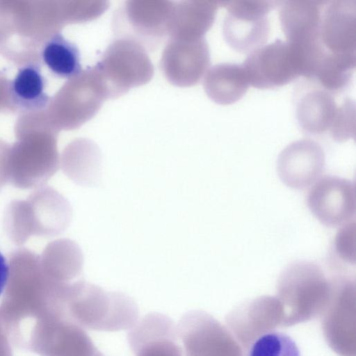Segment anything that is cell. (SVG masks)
<instances>
[{"label": "cell", "instance_id": "obj_1", "mask_svg": "<svg viewBox=\"0 0 356 356\" xmlns=\"http://www.w3.org/2000/svg\"><path fill=\"white\" fill-rule=\"evenodd\" d=\"M67 316L81 327L116 332L131 328L138 318L135 301L120 291H107L79 280L70 283L65 302Z\"/></svg>", "mask_w": 356, "mask_h": 356}, {"label": "cell", "instance_id": "obj_2", "mask_svg": "<svg viewBox=\"0 0 356 356\" xmlns=\"http://www.w3.org/2000/svg\"><path fill=\"white\" fill-rule=\"evenodd\" d=\"M330 295V281L319 265L298 260L280 273L276 298L282 307L281 327L308 321L324 311Z\"/></svg>", "mask_w": 356, "mask_h": 356}, {"label": "cell", "instance_id": "obj_3", "mask_svg": "<svg viewBox=\"0 0 356 356\" xmlns=\"http://www.w3.org/2000/svg\"><path fill=\"white\" fill-rule=\"evenodd\" d=\"M303 50L298 46L276 40L249 54L242 64L249 85L259 89L285 86L307 74Z\"/></svg>", "mask_w": 356, "mask_h": 356}, {"label": "cell", "instance_id": "obj_4", "mask_svg": "<svg viewBox=\"0 0 356 356\" xmlns=\"http://www.w3.org/2000/svg\"><path fill=\"white\" fill-rule=\"evenodd\" d=\"M94 67L100 76L108 98H116L133 87L146 83L154 73L145 49L127 38L114 40Z\"/></svg>", "mask_w": 356, "mask_h": 356}, {"label": "cell", "instance_id": "obj_5", "mask_svg": "<svg viewBox=\"0 0 356 356\" xmlns=\"http://www.w3.org/2000/svg\"><path fill=\"white\" fill-rule=\"evenodd\" d=\"M330 281V298L321 315L324 338L338 355L356 356L355 280L338 275Z\"/></svg>", "mask_w": 356, "mask_h": 356}, {"label": "cell", "instance_id": "obj_6", "mask_svg": "<svg viewBox=\"0 0 356 356\" xmlns=\"http://www.w3.org/2000/svg\"><path fill=\"white\" fill-rule=\"evenodd\" d=\"M279 3L263 0L220 1L227 10L222 23L226 42L243 54H250L264 46L270 33L268 15Z\"/></svg>", "mask_w": 356, "mask_h": 356}, {"label": "cell", "instance_id": "obj_7", "mask_svg": "<svg viewBox=\"0 0 356 356\" xmlns=\"http://www.w3.org/2000/svg\"><path fill=\"white\" fill-rule=\"evenodd\" d=\"M177 329L184 356H244L228 328L206 312L185 313Z\"/></svg>", "mask_w": 356, "mask_h": 356}, {"label": "cell", "instance_id": "obj_8", "mask_svg": "<svg viewBox=\"0 0 356 356\" xmlns=\"http://www.w3.org/2000/svg\"><path fill=\"white\" fill-rule=\"evenodd\" d=\"M173 8L169 1H128L115 15V33L154 49L170 35Z\"/></svg>", "mask_w": 356, "mask_h": 356}, {"label": "cell", "instance_id": "obj_9", "mask_svg": "<svg viewBox=\"0 0 356 356\" xmlns=\"http://www.w3.org/2000/svg\"><path fill=\"white\" fill-rule=\"evenodd\" d=\"M307 204L321 224L330 227L342 226L355 214V184L337 176L323 177L310 188Z\"/></svg>", "mask_w": 356, "mask_h": 356}, {"label": "cell", "instance_id": "obj_10", "mask_svg": "<svg viewBox=\"0 0 356 356\" xmlns=\"http://www.w3.org/2000/svg\"><path fill=\"white\" fill-rule=\"evenodd\" d=\"M282 307L276 297L261 296L232 309L225 317L227 327L247 351L261 336L281 327Z\"/></svg>", "mask_w": 356, "mask_h": 356}, {"label": "cell", "instance_id": "obj_11", "mask_svg": "<svg viewBox=\"0 0 356 356\" xmlns=\"http://www.w3.org/2000/svg\"><path fill=\"white\" fill-rule=\"evenodd\" d=\"M325 156L316 141L303 138L292 142L279 154L276 170L281 181L296 190L315 183L323 171Z\"/></svg>", "mask_w": 356, "mask_h": 356}, {"label": "cell", "instance_id": "obj_12", "mask_svg": "<svg viewBox=\"0 0 356 356\" xmlns=\"http://www.w3.org/2000/svg\"><path fill=\"white\" fill-rule=\"evenodd\" d=\"M210 55L204 38H171L163 53L161 68L167 79L179 86L197 83L208 69Z\"/></svg>", "mask_w": 356, "mask_h": 356}, {"label": "cell", "instance_id": "obj_13", "mask_svg": "<svg viewBox=\"0 0 356 356\" xmlns=\"http://www.w3.org/2000/svg\"><path fill=\"white\" fill-rule=\"evenodd\" d=\"M127 339L134 356H184L177 325L160 313H149L138 321Z\"/></svg>", "mask_w": 356, "mask_h": 356}, {"label": "cell", "instance_id": "obj_14", "mask_svg": "<svg viewBox=\"0 0 356 356\" xmlns=\"http://www.w3.org/2000/svg\"><path fill=\"white\" fill-rule=\"evenodd\" d=\"M325 1H280L279 20L286 41L300 47L310 56L320 46L318 30Z\"/></svg>", "mask_w": 356, "mask_h": 356}, {"label": "cell", "instance_id": "obj_15", "mask_svg": "<svg viewBox=\"0 0 356 356\" xmlns=\"http://www.w3.org/2000/svg\"><path fill=\"white\" fill-rule=\"evenodd\" d=\"M318 40L325 52L356 54V1H325L321 17Z\"/></svg>", "mask_w": 356, "mask_h": 356}, {"label": "cell", "instance_id": "obj_16", "mask_svg": "<svg viewBox=\"0 0 356 356\" xmlns=\"http://www.w3.org/2000/svg\"><path fill=\"white\" fill-rule=\"evenodd\" d=\"M314 84L316 87L312 83L313 87L306 90L297 102V122L307 134H329L339 114L341 103H337L334 94Z\"/></svg>", "mask_w": 356, "mask_h": 356}, {"label": "cell", "instance_id": "obj_17", "mask_svg": "<svg viewBox=\"0 0 356 356\" xmlns=\"http://www.w3.org/2000/svg\"><path fill=\"white\" fill-rule=\"evenodd\" d=\"M220 1H188L174 6L170 24L171 38H203L216 18Z\"/></svg>", "mask_w": 356, "mask_h": 356}, {"label": "cell", "instance_id": "obj_18", "mask_svg": "<svg viewBox=\"0 0 356 356\" xmlns=\"http://www.w3.org/2000/svg\"><path fill=\"white\" fill-rule=\"evenodd\" d=\"M249 83L242 65L222 63L207 72L203 86L207 96L220 105H229L246 93Z\"/></svg>", "mask_w": 356, "mask_h": 356}, {"label": "cell", "instance_id": "obj_19", "mask_svg": "<svg viewBox=\"0 0 356 356\" xmlns=\"http://www.w3.org/2000/svg\"><path fill=\"white\" fill-rule=\"evenodd\" d=\"M46 85L40 66L34 63L26 64L18 70L10 83V99L19 110L41 111L49 102Z\"/></svg>", "mask_w": 356, "mask_h": 356}, {"label": "cell", "instance_id": "obj_20", "mask_svg": "<svg viewBox=\"0 0 356 356\" xmlns=\"http://www.w3.org/2000/svg\"><path fill=\"white\" fill-rule=\"evenodd\" d=\"M355 65L356 54H332L324 51L309 79L337 95L350 84Z\"/></svg>", "mask_w": 356, "mask_h": 356}, {"label": "cell", "instance_id": "obj_21", "mask_svg": "<svg viewBox=\"0 0 356 356\" xmlns=\"http://www.w3.org/2000/svg\"><path fill=\"white\" fill-rule=\"evenodd\" d=\"M41 57L46 67L57 77L72 79L82 72L78 47L60 32L54 33L45 42Z\"/></svg>", "mask_w": 356, "mask_h": 356}, {"label": "cell", "instance_id": "obj_22", "mask_svg": "<svg viewBox=\"0 0 356 356\" xmlns=\"http://www.w3.org/2000/svg\"><path fill=\"white\" fill-rule=\"evenodd\" d=\"M65 173L83 186H96L101 180L102 155L98 146L83 140L74 145L65 161Z\"/></svg>", "mask_w": 356, "mask_h": 356}, {"label": "cell", "instance_id": "obj_23", "mask_svg": "<svg viewBox=\"0 0 356 356\" xmlns=\"http://www.w3.org/2000/svg\"><path fill=\"white\" fill-rule=\"evenodd\" d=\"M46 270L55 279L68 282L79 276L83 269V255L80 247L70 239L53 243L48 253ZM44 266V265H43Z\"/></svg>", "mask_w": 356, "mask_h": 356}, {"label": "cell", "instance_id": "obj_24", "mask_svg": "<svg viewBox=\"0 0 356 356\" xmlns=\"http://www.w3.org/2000/svg\"><path fill=\"white\" fill-rule=\"evenodd\" d=\"M246 356H300L295 341L287 334L272 331L254 341Z\"/></svg>", "mask_w": 356, "mask_h": 356}, {"label": "cell", "instance_id": "obj_25", "mask_svg": "<svg viewBox=\"0 0 356 356\" xmlns=\"http://www.w3.org/2000/svg\"><path fill=\"white\" fill-rule=\"evenodd\" d=\"M336 142L343 143L355 138V104L347 98L341 102L339 114L329 134Z\"/></svg>", "mask_w": 356, "mask_h": 356}, {"label": "cell", "instance_id": "obj_26", "mask_svg": "<svg viewBox=\"0 0 356 356\" xmlns=\"http://www.w3.org/2000/svg\"><path fill=\"white\" fill-rule=\"evenodd\" d=\"M334 252L343 261L355 264V221L341 226L334 238Z\"/></svg>", "mask_w": 356, "mask_h": 356}, {"label": "cell", "instance_id": "obj_27", "mask_svg": "<svg viewBox=\"0 0 356 356\" xmlns=\"http://www.w3.org/2000/svg\"><path fill=\"white\" fill-rule=\"evenodd\" d=\"M9 276V265L0 252V295L5 289Z\"/></svg>", "mask_w": 356, "mask_h": 356}, {"label": "cell", "instance_id": "obj_28", "mask_svg": "<svg viewBox=\"0 0 356 356\" xmlns=\"http://www.w3.org/2000/svg\"><path fill=\"white\" fill-rule=\"evenodd\" d=\"M92 356H104L102 355V353L99 351V350H97L93 355Z\"/></svg>", "mask_w": 356, "mask_h": 356}]
</instances>
